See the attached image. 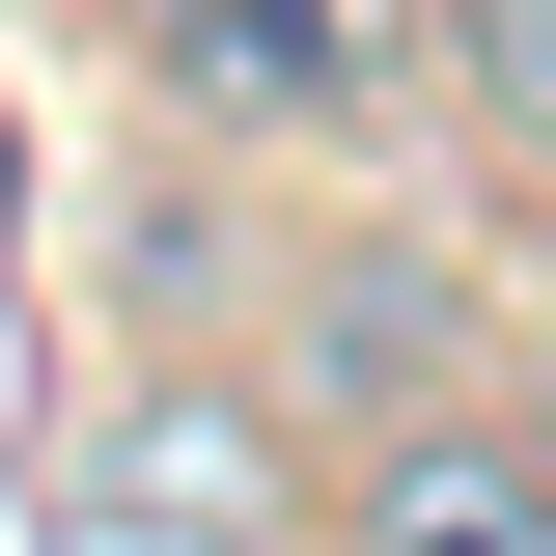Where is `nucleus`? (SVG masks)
Returning <instances> with one entry per match:
<instances>
[{"label":"nucleus","mask_w":556,"mask_h":556,"mask_svg":"<svg viewBox=\"0 0 556 556\" xmlns=\"http://www.w3.org/2000/svg\"><path fill=\"white\" fill-rule=\"evenodd\" d=\"M56 28H139V0H56Z\"/></svg>","instance_id":"nucleus-5"},{"label":"nucleus","mask_w":556,"mask_h":556,"mask_svg":"<svg viewBox=\"0 0 556 556\" xmlns=\"http://www.w3.org/2000/svg\"><path fill=\"white\" fill-rule=\"evenodd\" d=\"M445 84H473V112L556 167V0H445Z\"/></svg>","instance_id":"nucleus-4"},{"label":"nucleus","mask_w":556,"mask_h":556,"mask_svg":"<svg viewBox=\"0 0 556 556\" xmlns=\"http://www.w3.org/2000/svg\"><path fill=\"white\" fill-rule=\"evenodd\" d=\"M417 56H445V0H139V84L195 139H390L417 112Z\"/></svg>","instance_id":"nucleus-1"},{"label":"nucleus","mask_w":556,"mask_h":556,"mask_svg":"<svg viewBox=\"0 0 556 556\" xmlns=\"http://www.w3.org/2000/svg\"><path fill=\"white\" fill-rule=\"evenodd\" d=\"M334 556H556V445L529 417H390L334 473Z\"/></svg>","instance_id":"nucleus-2"},{"label":"nucleus","mask_w":556,"mask_h":556,"mask_svg":"<svg viewBox=\"0 0 556 556\" xmlns=\"http://www.w3.org/2000/svg\"><path fill=\"white\" fill-rule=\"evenodd\" d=\"M529 445H556V417H529Z\"/></svg>","instance_id":"nucleus-6"},{"label":"nucleus","mask_w":556,"mask_h":556,"mask_svg":"<svg viewBox=\"0 0 556 556\" xmlns=\"http://www.w3.org/2000/svg\"><path fill=\"white\" fill-rule=\"evenodd\" d=\"M306 390H362V417H445V278H417V251L306 278Z\"/></svg>","instance_id":"nucleus-3"}]
</instances>
